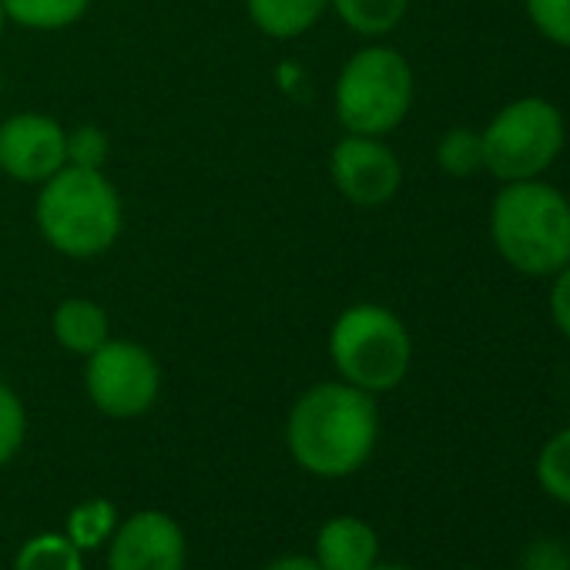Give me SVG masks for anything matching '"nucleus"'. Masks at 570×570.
I'll use <instances>...</instances> for the list:
<instances>
[{"label": "nucleus", "mask_w": 570, "mask_h": 570, "mask_svg": "<svg viewBox=\"0 0 570 570\" xmlns=\"http://www.w3.org/2000/svg\"><path fill=\"white\" fill-rule=\"evenodd\" d=\"M380 443V403L343 380L313 383L285 416V450L316 480L360 473Z\"/></svg>", "instance_id": "f257e3e1"}, {"label": "nucleus", "mask_w": 570, "mask_h": 570, "mask_svg": "<svg viewBox=\"0 0 570 570\" xmlns=\"http://www.w3.org/2000/svg\"><path fill=\"white\" fill-rule=\"evenodd\" d=\"M35 222L51 252L88 262L118 245L125 232V202L105 168L65 165L38 185Z\"/></svg>", "instance_id": "f03ea898"}, {"label": "nucleus", "mask_w": 570, "mask_h": 570, "mask_svg": "<svg viewBox=\"0 0 570 570\" xmlns=\"http://www.w3.org/2000/svg\"><path fill=\"white\" fill-rule=\"evenodd\" d=\"M490 242L520 275L550 278L570 262V198L543 181H507L490 202Z\"/></svg>", "instance_id": "7ed1b4c3"}, {"label": "nucleus", "mask_w": 570, "mask_h": 570, "mask_svg": "<svg viewBox=\"0 0 570 570\" xmlns=\"http://www.w3.org/2000/svg\"><path fill=\"white\" fill-rule=\"evenodd\" d=\"M336 380L383 396L406 383L413 370V336L406 323L380 303L346 306L326 336Z\"/></svg>", "instance_id": "20e7f679"}, {"label": "nucleus", "mask_w": 570, "mask_h": 570, "mask_svg": "<svg viewBox=\"0 0 570 570\" xmlns=\"http://www.w3.org/2000/svg\"><path fill=\"white\" fill-rule=\"evenodd\" d=\"M413 98V65L400 48L383 41L353 51L333 85V111L346 135H393L406 121Z\"/></svg>", "instance_id": "39448f33"}, {"label": "nucleus", "mask_w": 570, "mask_h": 570, "mask_svg": "<svg viewBox=\"0 0 570 570\" xmlns=\"http://www.w3.org/2000/svg\"><path fill=\"white\" fill-rule=\"evenodd\" d=\"M567 141L563 115L553 101L527 95L503 105L480 131L483 171L500 185L543 178Z\"/></svg>", "instance_id": "423d86ee"}, {"label": "nucleus", "mask_w": 570, "mask_h": 570, "mask_svg": "<svg viewBox=\"0 0 570 570\" xmlns=\"http://www.w3.org/2000/svg\"><path fill=\"white\" fill-rule=\"evenodd\" d=\"M161 383V363L145 343L111 336L85 356V393L108 420H138L151 413Z\"/></svg>", "instance_id": "0eeeda50"}, {"label": "nucleus", "mask_w": 570, "mask_h": 570, "mask_svg": "<svg viewBox=\"0 0 570 570\" xmlns=\"http://www.w3.org/2000/svg\"><path fill=\"white\" fill-rule=\"evenodd\" d=\"M330 181L343 202L356 208L390 205L403 188V161L383 141L370 135H346L330 151Z\"/></svg>", "instance_id": "6e6552de"}, {"label": "nucleus", "mask_w": 570, "mask_h": 570, "mask_svg": "<svg viewBox=\"0 0 570 570\" xmlns=\"http://www.w3.org/2000/svg\"><path fill=\"white\" fill-rule=\"evenodd\" d=\"M68 165V128L45 111L0 121V171L21 185H45Z\"/></svg>", "instance_id": "1a4fd4ad"}, {"label": "nucleus", "mask_w": 570, "mask_h": 570, "mask_svg": "<svg viewBox=\"0 0 570 570\" xmlns=\"http://www.w3.org/2000/svg\"><path fill=\"white\" fill-rule=\"evenodd\" d=\"M108 570H188V537L165 510H138L118 520L105 543Z\"/></svg>", "instance_id": "9d476101"}, {"label": "nucleus", "mask_w": 570, "mask_h": 570, "mask_svg": "<svg viewBox=\"0 0 570 570\" xmlns=\"http://www.w3.org/2000/svg\"><path fill=\"white\" fill-rule=\"evenodd\" d=\"M313 557L323 570H370L380 563V533L356 513L330 517L316 530Z\"/></svg>", "instance_id": "9b49d317"}, {"label": "nucleus", "mask_w": 570, "mask_h": 570, "mask_svg": "<svg viewBox=\"0 0 570 570\" xmlns=\"http://www.w3.org/2000/svg\"><path fill=\"white\" fill-rule=\"evenodd\" d=\"M51 336L65 353L85 360L101 343L111 340V316L101 303L71 296V299L58 303V309L51 313Z\"/></svg>", "instance_id": "f8f14e48"}, {"label": "nucleus", "mask_w": 570, "mask_h": 570, "mask_svg": "<svg viewBox=\"0 0 570 570\" xmlns=\"http://www.w3.org/2000/svg\"><path fill=\"white\" fill-rule=\"evenodd\" d=\"M330 11V0H245V14L258 35L296 41L309 35Z\"/></svg>", "instance_id": "ddd939ff"}, {"label": "nucleus", "mask_w": 570, "mask_h": 570, "mask_svg": "<svg viewBox=\"0 0 570 570\" xmlns=\"http://www.w3.org/2000/svg\"><path fill=\"white\" fill-rule=\"evenodd\" d=\"M330 11L356 38L383 41L403 24V18L410 11V0H330Z\"/></svg>", "instance_id": "4468645a"}, {"label": "nucleus", "mask_w": 570, "mask_h": 570, "mask_svg": "<svg viewBox=\"0 0 570 570\" xmlns=\"http://www.w3.org/2000/svg\"><path fill=\"white\" fill-rule=\"evenodd\" d=\"M0 8H4L11 24L48 35L75 28L88 14L91 0H0Z\"/></svg>", "instance_id": "2eb2a0df"}, {"label": "nucleus", "mask_w": 570, "mask_h": 570, "mask_svg": "<svg viewBox=\"0 0 570 570\" xmlns=\"http://www.w3.org/2000/svg\"><path fill=\"white\" fill-rule=\"evenodd\" d=\"M14 570H85V550H78L68 533L45 530L21 543Z\"/></svg>", "instance_id": "dca6fc26"}, {"label": "nucleus", "mask_w": 570, "mask_h": 570, "mask_svg": "<svg viewBox=\"0 0 570 570\" xmlns=\"http://www.w3.org/2000/svg\"><path fill=\"white\" fill-rule=\"evenodd\" d=\"M115 527H118V510H115V503L105 500V497H91V500L78 503V507L68 513V520H65L68 540H71L78 550H85V553H88V550H101V547L111 540Z\"/></svg>", "instance_id": "f3484780"}, {"label": "nucleus", "mask_w": 570, "mask_h": 570, "mask_svg": "<svg viewBox=\"0 0 570 570\" xmlns=\"http://www.w3.org/2000/svg\"><path fill=\"white\" fill-rule=\"evenodd\" d=\"M537 487L560 507H570V426L547 436L533 463Z\"/></svg>", "instance_id": "a211bd4d"}, {"label": "nucleus", "mask_w": 570, "mask_h": 570, "mask_svg": "<svg viewBox=\"0 0 570 570\" xmlns=\"http://www.w3.org/2000/svg\"><path fill=\"white\" fill-rule=\"evenodd\" d=\"M436 165L450 178H470L483 171V148L480 131L473 128H450L436 141Z\"/></svg>", "instance_id": "6ab92c4d"}, {"label": "nucleus", "mask_w": 570, "mask_h": 570, "mask_svg": "<svg viewBox=\"0 0 570 570\" xmlns=\"http://www.w3.org/2000/svg\"><path fill=\"white\" fill-rule=\"evenodd\" d=\"M28 440V406L21 393L0 380V466H8Z\"/></svg>", "instance_id": "aec40b11"}, {"label": "nucleus", "mask_w": 570, "mask_h": 570, "mask_svg": "<svg viewBox=\"0 0 570 570\" xmlns=\"http://www.w3.org/2000/svg\"><path fill=\"white\" fill-rule=\"evenodd\" d=\"M523 4L533 31L543 41L570 51V0H523Z\"/></svg>", "instance_id": "412c9836"}, {"label": "nucleus", "mask_w": 570, "mask_h": 570, "mask_svg": "<svg viewBox=\"0 0 570 570\" xmlns=\"http://www.w3.org/2000/svg\"><path fill=\"white\" fill-rule=\"evenodd\" d=\"M111 158V135L101 125L68 128V165L75 168H105Z\"/></svg>", "instance_id": "4be33fe9"}, {"label": "nucleus", "mask_w": 570, "mask_h": 570, "mask_svg": "<svg viewBox=\"0 0 570 570\" xmlns=\"http://www.w3.org/2000/svg\"><path fill=\"white\" fill-rule=\"evenodd\" d=\"M517 570H570V543L560 537H537L520 550Z\"/></svg>", "instance_id": "5701e85b"}, {"label": "nucleus", "mask_w": 570, "mask_h": 570, "mask_svg": "<svg viewBox=\"0 0 570 570\" xmlns=\"http://www.w3.org/2000/svg\"><path fill=\"white\" fill-rule=\"evenodd\" d=\"M550 320L557 333L570 343V262L550 275Z\"/></svg>", "instance_id": "b1692460"}, {"label": "nucleus", "mask_w": 570, "mask_h": 570, "mask_svg": "<svg viewBox=\"0 0 570 570\" xmlns=\"http://www.w3.org/2000/svg\"><path fill=\"white\" fill-rule=\"evenodd\" d=\"M262 570H323V567L316 563L313 553H285V557L268 560Z\"/></svg>", "instance_id": "393cba45"}, {"label": "nucleus", "mask_w": 570, "mask_h": 570, "mask_svg": "<svg viewBox=\"0 0 570 570\" xmlns=\"http://www.w3.org/2000/svg\"><path fill=\"white\" fill-rule=\"evenodd\" d=\"M370 570H413V567H403V563H376Z\"/></svg>", "instance_id": "a878e982"}, {"label": "nucleus", "mask_w": 570, "mask_h": 570, "mask_svg": "<svg viewBox=\"0 0 570 570\" xmlns=\"http://www.w3.org/2000/svg\"><path fill=\"white\" fill-rule=\"evenodd\" d=\"M8 14H4V8H0V41H4V35H8Z\"/></svg>", "instance_id": "bb28decb"}]
</instances>
